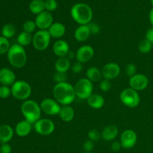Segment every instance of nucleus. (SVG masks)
Returning <instances> with one entry per match:
<instances>
[{
  "instance_id": "f257e3e1",
  "label": "nucleus",
  "mask_w": 153,
  "mask_h": 153,
  "mask_svg": "<svg viewBox=\"0 0 153 153\" xmlns=\"http://www.w3.org/2000/svg\"><path fill=\"white\" fill-rule=\"evenodd\" d=\"M52 92L55 100L62 106L70 105L76 97L74 87L67 82L56 84Z\"/></svg>"
},
{
  "instance_id": "f03ea898",
  "label": "nucleus",
  "mask_w": 153,
  "mask_h": 153,
  "mask_svg": "<svg viewBox=\"0 0 153 153\" xmlns=\"http://www.w3.org/2000/svg\"><path fill=\"white\" fill-rule=\"evenodd\" d=\"M73 20L80 25H88L93 18V10L88 4L79 2L75 4L70 10Z\"/></svg>"
},
{
  "instance_id": "7ed1b4c3",
  "label": "nucleus",
  "mask_w": 153,
  "mask_h": 153,
  "mask_svg": "<svg viewBox=\"0 0 153 153\" xmlns=\"http://www.w3.org/2000/svg\"><path fill=\"white\" fill-rule=\"evenodd\" d=\"M7 60L12 67L15 68H22L27 62V55L23 46L13 44L7 52Z\"/></svg>"
},
{
  "instance_id": "20e7f679",
  "label": "nucleus",
  "mask_w": 153,
  "mask_h": 153,
  "mask_svg": "<svg viewBox=\"0 0 153 153\" xmlns=\"http://www.w3.org/2000/svg\"><path fill=\"white\" fill-rule=\"evenodd\" d=\"M40 106L34 100H25L21 105V112L25 120L34 124L41 117Z\"/></svg>"
},
{
  "instance_id": "39448f33",
  "label": "nucleus",
  "mask_w": 153,
  "mask_h": 153,
  "mask_svg": "<svg viewBox=\"0 0 153 153\" xmlns=\"http://www.w3.org/2000/svg\"><path fill=\"white\" fill-rule=\"evenodd\" d=\"M11 94L19 100H27L31 94V88L25 81H16L11 86Z\"/></svg>"
},
{
  "instance_id": "423d86ee",
  "label": "nucleus",
  "mask_w": 153,
  "mask_h": 153,
  "mask_svg": "<svg viewBox=\"0 0 153 153\" xmlns=\"http://www.w3.org/2000/svg\"><path fill=\"white\" fill-rule=\"evenodd\" d=\"M76 96L81 100H88L93 94L94 85L87 78L79 79L74 86Z\"/></svg>"
},
{
  "instance_id": "0eeeda50",
  "label": "nucleus",
  "mask_w": 153,
  "mask_h": 153,
  "mask_svg": "<svg viewBox=\"0 0 153 153\" xmlns=\"http://www.w3.org/2000/svg\"><path fill=\"white\" fill-rule=\"evenodd\" d=\"M120 98L123 104L131 108H136L140 104V98L138 93L131 88L123 90L120 95Z\"/></svg>"
},
{
  "instance_id": "6e6552de",
  "label": "nucleus",
  "mask_w": 153,
  "mask_h": 153,
  "mask_svg": "<svg viewBox=\"0 0 153 153\" xmlns=\"http://www.w3.org/2000/svg\"><path fill=\"white\" fill-rule=\"evenodd\" d=\"M51 36L48 30H39L33 35V46L38 51H44L49 47Z\"/></svg>"
},
{
  "instance_id": "1a4fd4ad",
  "label": "nucleus",
  "mask_w": 153,
  "mask_h": 153,
  "mask_svg": "<svg viewBox=\"0 0 153 153\" xmlns=\"http://www.w3.org/2000/svg\"><path fill=\"white\" fill-rule=\"evenodd\" d=\"M34 130L37 134L43 136L49 135L55 130V123L49 119H40L34 124Z\"/></svg>"
},
{
  "instance_id": "9d476101",
  "label": "nucleus",
  "mask_w": 153,
  "mask_h": 153,
  "mask_svg": "<svg viewBox=\"0 0 153 153\" xmlns=\"http://www.w3.org/2000/svg\"><path fill=\"white\" fill-rule=\"evenodd\" d=\"M41 111L47 115L55 116L59 114L61 106L55 99L46 98L41 102L40 105Z\"/></svg>"
},
{
  "instance_id": "9b49d317",
  "label": "nucleus",
  "mask_w": 153,
  "mask_h": 153,
  "mask_svg": "<svg viewBox=\"0 0 153 153\" xmlns=\"http://www.w3.org/2000/svg\"><path fill=\"white\" fill-rule=\"evenodd\" d=\"M34 22L36 26L40 30H48L53 23V16L51 12L44 10L37 15Z\"/></svg>"
},
{
  "instance_id": "f8f14e48",
  "label": "nucleus",
  "mask_w": 153,
  "mask_h": 153,
  "mask_svg": "<svg viewBox=\"0 0 153 153\" xmlns=\"http://www.w3.org/2000/svg\"><path fill=\"white\" fill-rule=\"evenodd\" d=\"M129 85L136 91H143L149 85V79L145 75L135 74L129 79Z\"/></svg>"
},
{
  "instance_id": "ddd939ff",
  "label": "nucleus",
  "mask_w": 153,
  "mask_h": 153,
  "mask_svg": "<svg viewBox=\"0 0 153 153\" xmlns=\"http://www.w3.org/2000/svg\"><path fill=\"white\" fill-rule=\"evenodd\" d=\"M137 143V134L133 130H125L121 134L120 143L124 149H131Z\"/></svg>"
},
{
  "instance_id": "4468645a",
  "label": "nucleus",
  "mask_w": 153,
  "mask_h": 153,
  "mask_svg": "<svg viewBox=\"0 0 153 153\" xmlns=\"http://www.w3.org/2000/svg\"><path fill=\"white\" fill-rule=\"evenodd\" d=\"M102 73L104 79H108V80L114 79L120 74V67L117 63H108L102 67Z\"/></svg>"
},
{
  "instance_id": "2eb2a0df",
  "label": "nucleus",
  "mask_w": 153,
  "mask_h": 153,
  "mask_svg": "<svg viewBox=\"0 0 153 153\" xmlns=\"http://www.w3.org/2000/svg\"><path fill=\"white\" fill-rule=\"evenodd\" d=\"M94 55V50L93 47L89 45H84L77 50L76 53V58L77 61L83 64L91 61Z\"/></svg>"
},
{
  "instance_id": "dca6fc26",
  "label": "nucleus",
  "mask_w": 153,
  "mask_h": 153,
  "mask_svg": "<svg viewBox=\"0 0 153 153\" xmlns=\"http://www.w3.org/2000/svg\"><path fill=\"white\" fill-rule=\"evenodd\" d=\"M16 82V76L11 70L8 68H2L0 70V83L4 86L9 87L13 85Z\"/></svg>"
},
{
  "instance_id": "f3484780",
  "label": "nucleus",
  "mask_w": 153,
  "mask_h": 153,
  "mask_svg": "<svg viewBox=\"0 0 153 153\" xmlns=\"http://www.w3.org/2000/svg\"><path fill=\"white\" fill-rule=\"evenodd\" d=\"M69 52H70V47L68 43L65 40H58L54 43L53 52L58 58L67 57Z\"/></svg>"
},
{
  "instance_id": "a211bd4d",
  "label": "nucleus",
  "mask_w": 153,
  "mask_h": 153,
  "mask_svg": "<svg viewBox=\"0 0 153 153\" xmlns=\"http://www.w3.org/2000/svg\"><path fill=\"white\" fill-rule=\"evenodd\" d=\"M51 37L53 38H61L65 34L66 27L61 22H53L48 29Z\"/></svg>"
},
{
  "instance_id": "6ab92c4d",
  "label": "nucleus",
  "mask_w": 153,
  "mask_h": 153,
  "mask_svg": "<svg viewBox=\"0 0 153 153\" xmlns=\"http://www.w3.org/2000/svg\"><path fill=\"white\" fill-rule=\"evenodd\" d=\"M32 129V124L27 120H22L16 124L15 132L19 137H25L28 135Z\"/></svg>"
},
{
  "instance_id": "aec40b11",
  "label": "nucleus",
  "mask_w": 153,
  "mask_h": 153,
  "mask_svg": "<svg viewBox=\"0 0 153 153\" xmlns=\"http://www.w3.org/2000/svg\"><path fill=\"white\" fill-rule=\"evenodd\" d=\"M91 35L89 27L88 25H79L74 32V37L77 41L84 42L86 41Z\"/></svg>"
},
{
  "instance_id": "412c9836",
  "label": "nucleus",
  "mask_w": 153,
  "mask_h": 153,
  "mask_svg": "<svg viewBox=\"0 0 153 153\" xmlns=\"http://www.w3.org/2000/svg\"><path fill=\"white\" fill-rule=\"evenodd\" d=\"M119 133L118 128L115 125H108L103 128L101 136L106 141H111L117 137Z\"/></svg>"
},
{
  "instance_id": "4be33fe9",
  "label": "nucleus",
  "mask_w": 153,
  "mask_h": 153,
  "mask_svg": "<svg viewBox=\"0 0 153 153\" xmlns=\"http://www.w3.org/2000/svg\"><path fill=\"white\" fill-rule=\"evenodd\" d=\"M13 135V130L10 126H0V143H7L12 139Z\"/></svg>"
},
{
  "instance_id": "5701e85b",
  "label": "nucleus",
  "mask_w": 153,
  "mask_h": 153,
  "mask_svg": "<svg viewBox=\"0 0 153 153\" xmlns=\"http://www.w3.org/2000/svg\"><path fill=\"white\" fill-rule=\"evenodd\" d=\"M58 115L64 122H70L74 118V109L70 105H63L61 106Z\"/></svg>"
},
{
  "instance_id": "b1692460",
  "label": "nucleus",
  "mask_w": 153,
  "mask_h": 153,
  "mask_svg": "<svg viewBox=\"0 0 153 153\" xmlns=\"http://www.w3.org/2000/svg\"><path fill=\"white\" fill-rule=\"evenodd\" d=\"M88 103L90 107L94 109H100L105 104V100L101 95L98 94H93L88 99Z\"/></svg>"
},
{
  "instance_id": "393cba45",
  "label": "nucleus",
  "mask_w": 153,
  "mask_h": 153,
  "mask_svg": "<svg viewBox=\"0 0 153 153\" xmlns=\"http://www.w3.org/2000/svg\"><path fill=\"white\" fill-rule=\"evenodd\" d=\"M86 76L87 79H89L91 82H100L103 77L101 70L95 67H91L87 70Z\"/></svg>"
},
{
  "instance_id": "a878e982",
  "label": "nucleus",
  "mask_w": 153,
  "mask_h": 153,
  "mask_svg": "<svg viewBox=\"0 0 153 153\" xmlns=\"http://www.w3.org/2000/svg\"><path fill=\"white\" fill-rule=\"evenodd\" d=\"M71 67L70 59L67 57L59 58L56 61L55 64V68L56 72H61V73H67Z\"/></svg>"
},
{
  "instance_id": "bb28decb",
  "label": "nucleus",
  "mask_w": 153,
  "mask_h": 153,
  "mask_svg": "<svg viewBox=\"0 0 153 153\" xmlns=\"http://www.w3.org/2000/svg\"><path fill=\"white\" fill-rule=\"evenodd\" d=\"M29 10L34 14L38 15L39 13L44 11L45 1L44 0H32L29 4Z\"/></svg>"
},
{
  "instance_id": "cd10ccee",
  "label": "nucleus",
  "mask_w": 153,
  "mask_h": 153,
  "mask_svg": "<svg viewBox=\"0 0 153 153\" xmlns=\"http://www.w3.org/2000/svg\"><path fill=\"white\" fill-rule=\"evenodd\" d=\"M33 36L30 33L22 31L18 35L17 37V43L18 44L22 46H28L31 43H32Z\"/></svg>"
},
{
  "instance_id": "c85d7f7f",
  "label": "nucleus",
  "mask_w": 153,
  "mask_h": 153,
  "mask_svg": "<svg viewBox=\"0 0 153 153\" xmlns=\"http://www.w3.org/2000/svg\"><path fill=\"white\" fill-rule=\"evenodd\" d=\"M16 33V28L13 24L7 23L5 24L1 28V34L2 37L8 39L13 37Z\"/></svg>"
},
{
  "instance_id": "c756f323",
  "label": "nucleus",
  "mask_w": 153,
  "mask_h": 153,
  "mask_svg": "<svg viewBox=\"0 0 153 153\" xmlns=\"http://www.w3.org/2000/svg\"><path fill=\"white\" fill-rule=\"evenodd\" d=\"M152 43L147 39H143L140 42L138 45V49L141 53L147 54L152 50Z\"/></svg>"
},
{
  "instance_id": "7c9ffc66",
  "label": "nucleus",
  "mask_w": 153,
  "mask_h": 153,
  "mask_svg": "<svg viewBox=\"0 0 153 153\" xmlns=\"http://www.w3.org/2000/svg\"><path fill=\"white\" fill-rule=\"evenodd\" d=\"M10 48V46L8 40L2 36H0V55L7 53Z\"/></svg>"
},
{
  "instance_id": "2f4dec72",
  "label": "nucleus",
  "mask_w": 153,
  "mask_h": 153,
  "mask_svg": "<svg viewBox=\"0 0 153 153\" xmlns=\"http://www.w3.org/2000/svg\"><path fill=\"white\" fill-rule=\"evenodd\" d=\"M36 24L34 21L32 20H27L24 22L23 24V30L24 31L28 33H32L34 32V30L36 28Z\"/></svg>"
},
{
  "instance_id": "473e14b6",
  "label": "nucleus",
  "mask_w": 153,
  "mask_h": 153,
  "mask_svg": "<svg viewBox=\"0 0 153 153\" xmlns=\"http://www.w3.org/2000/svg\"><path fill=\"white\" fill-rule=\"evenodd\" d=\"M58 7V2L56 0H46L45 1V9L49 12L55 10Z\"/></svg>"
},
{
  "instance_id": "72a5a7b5",
  "label": "nucleus",
  "mask_w": 153,
  "mask_h": 153,
  "mask_svg": "<svg viewBox=\"0 0 153 153\" xmlns=\"http://www.w3.org/2000/svg\"><path fill=\"white\" fill-rule=\"evenodd\" d=\"M111 82L108 79H103V80L100 81V88L104 92H108L111 89Z\"/></svg>"
},
{
  "instance_id": "f704fd0d",
  "label": "nucleus",
  "mask_w": 153,
  "mask_h": 153,
  "mask_svg": "<svg viewBox=\"0 0 153 153\" xmlns=\"http://www.w3.org/2000/svg\"><path fill=\"white\" fill-rule=\"evenodd\" d=\"M88 138L89 140H91V141H97V140H100V138L101 137V134L100 133V131L97 129H91V131H89L88 134Z\"/></svg>"
},
{
  "instance_id": "c9c22d12",
  "label": "nucleus",
  "mask_w": 153,
  "mask_h": 153,
  "mask_svg": "<svg viewBox=\"0 0 153 153\" xmlns=\"http://www.w3.org/2000/svg\"><path fill=\"white\" fill-rule=\"evenodd\" d=\"M10 94H11V88L4 85L0 87V98L6 99L10 97Z\"/></svg>"
},
{
  "instance_id": "e433bc0d",
  "label": "nucleus",
  "mask_w": 153,
  "mask_h": 153,
  "mask_svg": "<svg viewBox=\"0 0 153 153\" xmlns=\"http://www.w3.org/2000/svg\"><path fill=\"white\" fill-rule=\"evenodd\" d=\"M54 80L57 84L65 82L67 80V74H66V73L56 72L54 75Z\"/></svg>"
},
{
  "instance_id": "4c0bfd02",
  "label": "nucleus",
  "mask_w": 153,
  "mask_h": 153,
  "mask_svg": "<svg viewBox=\"0 0 153 153\" xmlns=\"http://www.w3.org/2000/svg\"><path fill=\"white\" fill-rule=\"evenodd\" d=\"M136 70H137V67L134 64H128L126 67V73L127 76H129L130 78L136 74Z\"/></svg>"
},
{
  "instance_id": "58836bf2",
  "label": "nucleus",
  "mask_w": 153,
  "mask_h": 153,
  "mask_svg": "<svg viewBox=\"0 0 153 153\" xmlns=\"http://www.w3.org/2000/svg\"><path fill=\"white\" fill-rule=\"evenodd\" d=\"M88 27H89L90 31H91V34H97L100 31V28L98 24L95 23V22H90L88 24Z\"/></svg>"
},
{
  "instance_id": "ea45409f",
  "label": "nucleus",
  "mask_w": 153,
  "mask_h": 153,
  "mask_svg": "<svg viewBox=\"0 0 153 153\" xmlns=\"http://www.w3.org/2000/svg\"><path fill=\"white\" fill-rule=\"evenodd\" d=\"M71 69L73 73L77 74V73H80L81 72H82V69H83V66H82V63L79 62V61H76V62H75L74 64L72 65Z\"/></svg>"
},
{
  "instance_id": "a19ab883",
  "label": "nucleus",
  "mask_w": 153,
  "mask_h": 153,
  "mask_svg": "<svg viewBox=\"0 0 153 153\" xmlns=\"http://www.w3.org/2000/svg\"><path fill=\"white\" fill-rule=\"evenodd\" d=\"M83 148L85 149V152H91V151L94 149V142L91 141V140H88L84 143L83 144Z\"/></svg>"
},
{
  "instance_id": "79ce46f5",
  "label": "nucleus",
  "mask_w": 153,
  "mask_h": 153,
  "mask_svg": "<svg viewBox=\"0 0 153 153\" xmlns=\"http://www.w3.org/2000/svg\"><path fill=\"white\" fill-rule=\"evenodd\" d=\"M11 150V146L8 143H2L0 146V153H10Z\"/></svg>"
},
{
  "instance_id": "37998d69",
  "label": "nucleus",
  "mask_w": 153,
  "mask_h": 153,
  "mask_svg": "<svg viewBox=\"0 0 153 153\" xmlns=\"http://www.w3.org/2000/svg\"><path fill=\"white\" fill-rule=\"evenodd\" d=\"M146 39L151 42L153 44V27L152 28H149L146 33Z\"/></svg>"
},
{
  "instance_id": "c03bdc74",
  "label": "nucleus",
  "mask_w": 153,
  "mask_h": 153,
  "mask_svg": "<svg viewBox=\"0 0 153 153\" xmlns=\"http://www.w3.org/2000/svg\"><path fill=\"white\" fill-rule=\"evenodd\" d=\"M121 147H122V145H121L120 142L119 143L117 141H115L111 144V149L114 152H118L121 149Z\"/></svg>"
},
{
  "instance_id": "a18cd8bd",
  "label": "nucleus",
  "mask_w": 153,
  "mask_h": 153,
  "mask_svg": "<svg viewBox=\"0 0 153 153\" xmlns=\"http://www.w3.org/2000/svg\"><path fill=\"white\" fill-rule=\"evenodd\" d=\"M149 22H150L151 25H152L153 27V8L151 9V10L149 11Z\"/></svg>"
},
{
  "instance_id": "49530a36",
  "label": "nucleus",
  "mask_w": 153,
  "mask_h": 153,
  "mask_svg": "<svg viewBox=\"0 0 153 153\" xmlns=\"http://www.w3.org/2000/svg\"><path fill=\"white\" fill-rule=\"evenodd\" d=\"M150 2H151V4L153 5V0H150Z\"/></svg>"
},
{
  "instance_id": "de8ad7c7",
  "label": "nucleus",
  "mask_w": 153,
  "mask_h": 153,
  "mask_svg": "<svg viewBox=\"0 0 153 153\" xmlns=\"http://www.w3.org/2000/svg\"><path fill=\"white\" fill-rule=\"evenodd\" d=\"M84 153H91V152H84Z\"/></svg>"
}]
</instances>
